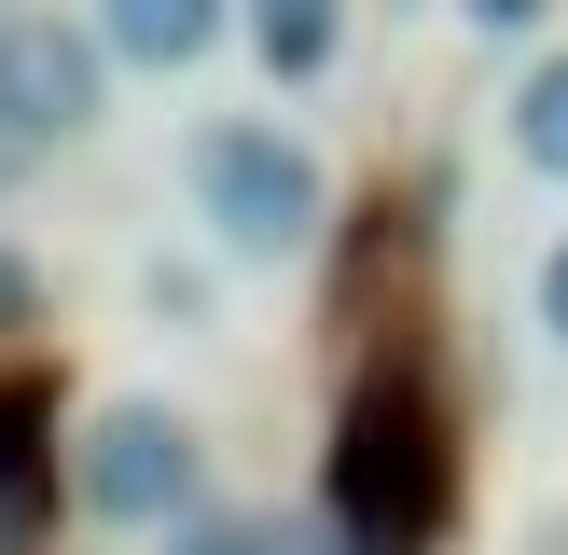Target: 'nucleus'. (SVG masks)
<instances>
[{"instance_id": "obj_4", "label": "nucleus", "mask_w": 568, "mask_h": 555, "mask_svg": "<svg viewBox=\"0 0 568 555\" xmlns=\"http://www.w3.org/2000/svg\"><path fill=\"white\" fill-rule=\"evenodd\" d=\"M98 42H111V56H139V70H194V56L222 42V14H209V0H125Z\"/></svg>"}, {"instance_id": "obj_5", "label": "nucleus", "mask_w": 568, "mask_h": 555, "mask_svg": "<svg viewBox=\"0 0 568 555\" xmlns=\"http://www.w3.org/2000/svg\"><path fill=\"white\" fill-rule=\"evenodd\" d=\"M514 153L541 167V181H568V56H541V70H527V98H514Z\"/></svg>"}, {"instance_id": "obj_1", "label": "nucleus", "mask_w": 568, "mask_h": 555, "mask_svg": "<svg viewBox=\"0 0 568 555\" xmlns=\"http://www.w3.org/2000/svg\"><path fill=\"white\" fill-rule=\"evenodd\" d=\"M194 209H209L222 250L292 264V250L320 236V153L277 139V125H209V139H194Z\"/></svg>"}, {"instance_id": "obj_6", "label": "nucleus", "mask_w": 568, "mask_h": 555, "mask_svg": "<svg viewBox=\"0 0 568 555\" xmlns=\"http://www.w3.org/2000/svg\"><path fill=\"white\" fill-rule=\"evenodd\" d=\"M250 56H264V70H320L333 14H320V0H277V14H250Z\"/></svg>"}, {"instance_id": "obj_11", "label": "nucleus", "mask_w": 568, "mask_h": 555, "mask_svg": "<svg viewBox=\"0 0 568 555\" xmlns=\"http://www.w3.org/2000/svg\"><path fill=\"white\" fill-rule=\"evenodd\" d=\"M264 555H333V542H264Z\"/></svg>"}, {"instance_id": "obj_10", "label": "nucleus", "mask_w": 568, "mask_h": 555, "mask_svg": "<svg viewBox=\"0 0 568 555\" xmlns=\"http://www.w3.org/2000/svg\"><path fill=\"white\" fill-rule=\"evenodd\" d=\"M14 167H28V139H14V111H0V181H14Z\"/></svg>"}, {"instance_id": "obj_7", "label": "nucleus", "mask_w": 568, "mask_h": 555, "mask_svg": "<svg viewBox=\"0 0 568 555\" xmlns=\"http://www.w3.org/2000/svg\"><path fill=\"white\" fill-rule=\"evenodd\" d=\"M166 555H264V542H250L236 514H194V527H166Z\"/></svg>"}, {"instance_id": "obj_8", "label": "nucleus", "mask_w": 568, "mask_h": 555, "mask_svg": "<svg viewBox=\"0 0 568 555\" xmlns=\"http://www.w3.org/2000/svg\"><path fill=\"white\" fill-rule=\"evenodd\" d=\"M541 333L568 347V236H555V264H541Z\"/></svg>"}, {"instance_id": "obj_2", "label": "nucleus", "mask_w": 568, "mask_h": 555, "mask_svg": "<svg viewBox=\"0 0 568 555\" xmlns=\"http://www.w3.org/2000/svg\"><path fill=\"white\" fill-rule=\"evenodd\" d=\"M83 514L111 527H194V431L166 403H111L83 431Z\"/></svg>"}, {"instance_id": "obj_3", "label": "nucleus", "mask_w": 568, "mask_h": 555, "mask_svg": "<svg viewBox=\"0 0 568 555\" xmlns=\"http://www.w3.org/2000/svg\"><path fill=\"white\" fill-rule=\"evenodd\" d=\"M98 83H111L98 28H70V14H0V111H14L28 153L98 125Z\"/></svg>"}, {"instance_id": "obj_9", "label": "nucleus", "mask_w": 568, "mask_h": 555, "mask_svg": "<svg viewBox=\"0 0 568 555\" xmlns=\"http://www.w3.org/2000/svg\"><path fill=\"white\" fill-rule=\"evenodd\" d=\"M14 320H28V264L0 250V333H14Z\"/></svg>"}]
</instances>
